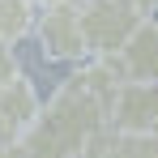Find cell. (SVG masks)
I'll return each instance as SVG.
<instances>
[{
	"label": "cell",
	"mask_w": 158,
	"mask_h": 158,
	"mask_svg": "<svg viewBox=\"0 0 158 158\" xmlns=\"http://www.w3.org/2000/svg\"><path fill=\"white\" fill-rule=\"evenodd\" d=\"M111 128L128 137H158V85L154 81H124L111 98Z\"/></svg>",
	"instance_id": "4"
},
{
	"label": "cell",
	"mask_w": 158,
	"mask_h": 158,
	"mask_svg": "<svg viewBox=\"0 0 158 158\" xmlns=\"http://www.w3.org/2000/svg\"><path fill=\"white\" fill-rule=\"evenodd\" d=\"M111 128V103L69 77L43 107L39 124L22 137L30 158H85V150Z\"/></svg>",
	"instance_id": "1"
},
{
	"label": "cell",
	"mask_w": 158,
	"mask_h": 158,
	"mask_svg": "<svg viewBox=\"0 0 158 158\" xmlns=\"http://www.w3.org/2000/svg\"><path fill=\"white\" fill-rule=\"evenodd\" d=\"M132 4H137L141 13H154V9H158V0H132Z\"/></svg>",
	"instance_id": "11"
},
{
	"label": "cell",
	"mask_w": 158,
	"mask_h": 158,
	"mask_svg": "<svg viewBox=\"0 0 158 158\" xmlns=\"http://www.w3.org/2000/svg\"><path fill=\"white\" fill-rule=\"evenodd\" d=\"M22 77V69H17V56L9 52V47H0V94L13 85V81Z\"/></svg>",
	"instance_id": "9"
},
{
	"label": "cell",
	"mask_w": 158,
	"mask_h": 158,
	"mask_svg": "<svg viewBox=\"0 0 158 158\" xmlns=\"http://www.w3.org/2000/svg\"><path fill=\"white\" fill-rule=\"evenodd\" d=\"M39 47L47 60H81V56H90L85 47V22H81V9L73 4H47L43 13H39Z\"/></svg>",
	"instance_id": "3"
},
{
	"label": "cell",
	"mask_w": 158,
	"mask_h": 158,
	"mask_svg": "<svg viewBox=\"0 0 158 158\" xmlns=\"http://www.w3.org/2000/svg\"><path fill=\"white\" fill-rule=\"evenodd\" d=\"M115 64H120L124 81H154L158 85V17H150L137 30V39L115 56Z\"/></svg>",
	"instance_id": "6"
},
{
	"label": "cell",
	"mask_w": 158,
	"mask_h": 158,
	"mask_svg": "<svg viewBox=\"0 0 158 158\" xmlns=\"http://www.w3.org/2000/svg\"><path fill=\"white\" fill-rule=\"evenodd\" d=\"M0 158H30V150L22 141H13V145H0Z\"/></svg>",
	"instance_id": "10"
},
{
	"label": "cell",
	"mask_w": 158,
	"mask_h": 158,
	"mask_svg": "<svg viewBox=\"0 0 158 158\" xmlns=\"http://www.w3.org/2000/svg\"><path fill=\"white\" fill-rule=\"evenodd\" d=\"M85 158H158V137H128V132H115L107 128Z\"/></svg>",
	"instance_id": "7"
},
{
	"label": "cell",
	"mask_w": 158,
	"mask_h": 158,
	"mask_svg": "<svg viewBox=\"0 0 158 158\" xmlns=\"http://www.w3.org/2000/svg\"><path fill=\"white\" fill-rule=\"evenodd\" d=\"M85 22V47L94 60H115V56L137 39V30L150 17L132 4V0H90L81 9Z\"/></svg>",
	"instance_id": "2"
},
{
	"label": "cell",
	"mask_w": 158,
	"mask_h": 158,
	"mask_svg": "<svg viewBox=\"0 0 158 158\" xmlns=\"http://www.w3.org/2000/svg\"><path fill=\"white\" fill-rule=\"evenodd\" d=\"M30 26H39L30 0H0V47L22 43V39L30 34Z\"/></svg>",
	"instance_id": "8"
},
{
	"label": "cell",
	"mask_w": 158,
	"mask_h": 158,
	"mask_svg": "<svg viewBox=\"0 0 158 158\" xmlns=\"http://www.w3.org/2000/svg\"><path fill=\"white\" fill-rule=\"evenodd\" d=\"M39 115H43V103H39V90H34V81L22 73V77L13 81L4 94H0V124L13 132L17 141L26 137L34 124H39Z\"/></svg>",
	"instance_id": "5"
},
{
	"label": "cell",
	"mask_w": 158,
	"mask_h": 158,
	"mask_svg": "<svg viewBox=\"0 0 158 158\" xmlns=\"http://www.w3.org/2000/svg\"><path fill=\"white\" fill-rule=\"evenodd\" d=\"M30 4H34V0H30Z\"/></svg>",
	"instance_id": "13"
},
{
	"label": "cell",
	"mask_w": 158,
	"mask_h": 158,
	"mask_svg": "<svg viewBox=\"0 0 158 158\" xmlns=\"http://www.w3.org/2000/svg\"><path fill=\"white\" fill-rule=\"evenodd\" d=\"M47 4H73V9H85L90 0H47Z\"/></svg>",
	"instance_id": "12"
}]
</instances>
